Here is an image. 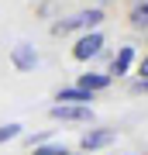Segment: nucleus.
Here are the masks:
<instances>
[{
    "mask_svg": "<svg viewBox=\"0 0 148 155\" xmlns=\"http://www.w3.org/2000/svg\"><path fill=\"white\" fill-rule=\"evenodd\" d=\"M104 24V11L100 7H90V11H79L76 17H66V21L52 24L55 35H69V31H100Z\"/></svg>",
    "mask_w": 148,
    "mask_h": 155,
    "instance_id": "1",
    "label": "nucleus"
},
{
    "mask_svg": "<svg viewBox=\"0 0 148 155\" xmlns=\"http://www.w3.org/2000/svg\"><path fill=\"white\" fill-rule=\"evenodd\" d=\"M104 45L107 41H104L100 31H83L79 41L72 45V59H76V62H90V59H97L100 52H104Z\"/></svg>",
    "mask_w": 148,
    "mask_h": 155,
    "instance_id": "2",
    "label": "nucleus"
},
{
    "mask_svg": "<svg viewBox=\"0 0 148 155\" xmlns=\"http://www.w3.org/2000/svg\"><path fill=\"white\" fill-rule=\"evenodd\" d=\"M52 121H62V124H90L93 121V107H79V104H55L48 110Z\"/></svg>",
    "mask_w": 148,
    "mask_h": 155,
    "instance_id": "3",
    "label": "nucleus"
},
{
    "mask_svg": "<svg viewBox=\"0 0 148 155\" xmlns=\"http://www.w3.org/2000/svg\"><path fill=\"white\" fill-rule=\"evenodd\" d=\"M11 66L17 72H35L38 69V48H35L31 41H17L11 48Z\"/></svg>",
    "mask_w": 148,
    "mask_h": 155,
    "instance_id": "4",
    "label": "nucleus"
},
{
    "mask_svg": "<svg viewBox=\"0 0 148 155\" xmlns=\"http://www.w3.org/2000/svg\"><path fill=\"white\" fill-rule=\"evenodd\" d=\"M114 141H117L114 127H90V131L79 138V148L83 152H97V148H107V145H114Z\"/></svg>",
    "mask_w": 148,
    "mask_h": 155,
    "instance_id": "5",
    "label": "nucleus"
},
{
    "mask_svg": "<svg viewBox=\"0 0 148 155\" xmlns=\"http://www.w3.org/2000/svg\"><path fill=\"white\" fill-rule=\"evenodd\" d=\"M131 66H134V48L131 45H121V48H117V55L110 59V76H127V72H131Z\"/></svg>",
    "mask_w": 148,
    "mask_h": 155,
    "instance_id": "6",
    "label": "nucleus"
},
{
    "mask_svg": "<svg viewBox=\"0 0 148 155\" xmlns=\"http://www.w3.org/2000/svg\"><path fill=\"white\" fill-rule=\"evenodd\" d=\"M110 72H83V76L76 79V86L90 90V93H104V90H110Z\"/></svg>",
    "mask_w": 148,
    "mask_h": 155,
    "instance_id": "7",
    "label": "nucleus"
},
{
    "mask_svg": "<svg viewBox=\"0 0 148 155\" xmlns=\"http://www.w3.org/2000/svg\"><path fill=\"white\" fill-rule=\"evenodd\" d=\"M55 100L59 104H79V107H90V100H93V93L83 86H62L59 93H55Z\"/></svg>",
    "mask_w": 148,
    "mask_h": 155,
    "instance_id": "8",
    "label": "nucleus"
},
{
    "mask_svg": "<svg viewBox=\"0 0 148 155\" xmlns=\"http://www.w3.org/2000/svg\"><path fill=\"white\" fill-rule=\"evenodd\" d=\"M131 28L134 31H148V4H138V7H131Z\"/></svg>",
    "mask_w": 148,
    "mask_h": 155,
    "instance_id": "9",
    "label": "nucleus"
},
{
    "mask_svg": "<svg viewBox=\"0 0 148 155\" xmlns=\"http://www.w3.org/2000/svg\"><path fill=\"white\" fill-rule=\"evenodd\" d=\"M14 138H21V124H0V145H7Z\"/></svg>",
    "mask_w": 148,
    "mask_h": 155,
    "instance_id": "10",
    "label": "nucleus"
},
{
    "mask_svg": "<svg viewBox=\"0 0 148 155\" xmlns=\"http://www.w3.org/2000/svg\"><path fill=\"white\" fill-rule=\"evenodd\" d=\"M131 93H134V97H138V93H148V79H145V76H138L134 83H131Z\"/></svg>",
    "mask_w": 148,
    "mask_h": 155,
    "instance_id": "11",
    "label": "nucleus"
},
{
    "mask_svg": "<svg viewBox=\"0 0 148 155\" xmlns=\"http://www.w3.org/2000/svg\"><path fill=\"white\" fill-rule=\"evenodd\" d=\"M138 76H145V79H148V52H145V59L138 62Z\"/></svg>",
    "mask_w": 148,
    "mask_h": 155,
    "instance_id": "12",
    "label": "nucleus"
},
{
    "mask_svg": "<svg viewBox=\"0 0 148 155\" xmlns=\"http://www.w3.org/2000/svg\"><path fill=\"white\" fill-rule=\"evenodd\" d=\"M59 148H48V145H45V148H35V155H55Z\"/></svg>",
    "mask_w": 148,
    "mask_h": 155,
    "instance_id": "13",
    "label": "nucleus"
}]
</instances>
